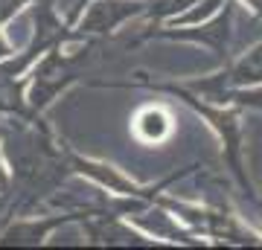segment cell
Wrapping results in <instances>:
<instances>
[{
    "label": "cell",
    "instance_id": "1",
    "mask_svg": "<svg viewBox=\"0 0 262 250\" xmlns=\"http://www.w3.org/2000/svg\"><path fill=\"white\" fill-rule=\"evenodd\" d=\"M134 128L140 134L143 140H163L169 134V117L160 108H146V111L137 113V120H134Z\"/></svg>",
    "mask_w": 262,
    "mask_h": 250
}]
</instances>
